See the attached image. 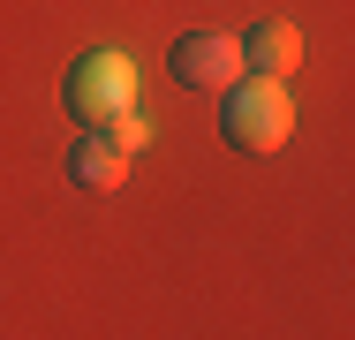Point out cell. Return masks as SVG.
I'll use <instances>...</instances> for the list:
<instances>
[{"instance_id": "cell-5", "label": "cell", "mask_w": 355, "mask_h": 340, "mask_svg": "<svg viewBox=\"0 0 355 340\" xmlns=\"http://www.w3.org/2000/svg\"><path fill=\"white\" fill-rule=\"evenodd\" d=\"M242 68H257V76H295V68H302V31H295V23H280V15H272V23H250V38H242Z\"/></svg>"}, {"instance_id": "cell-4", "label": "cell", "mask_w": 355, "mask_h": 340, "mask_svg": "<svg viewBox=\"0 0 355 340\" xmlns=\"http://www.w3.org/2000/svg\"><path fill=\"white\" fill-rule=\"evenodd\" d=\"M69 182H76V189H91V197L121 189V182H129V151H114L98 129H83V136L69 144Z\"/></svg>"}, {"instance_id": "cell-6", "label": "cell", "mask_w": 355, "mask_h": 340, "mask_svg": "<svg viewBox=\"0 0 355 340\" xmlns=\"http://www.w3.org/2000/svg\"><path fill=\"white\" fill-rule=\"evenodd\" d=\"M98 136H106L114 151H144V144H151V121L129 106V114H106V121H98Z\"/></svg>"}, {"instance_id": "cell-3", "label": "cell", "mask_w": 355, "mask_h": 340, "mask_svg": "<svg viewBox=\"0 0 355 340\" xmlns=\"http://www.w3.org/2000/svg\"><path fill=\"white\" fill-rule=\"evenodd\" d=\"M242 76V38L234 31H189L174 46V83L182 91H227Z\"/></svg>"}, {"instance_id": "cell-2", "label": "cell", "mask_w": 355, "mask_h": 340, "mask_svg": "<svg viewBox=\"0 0 355 340\" xmlns=\"http://www.w3.org/2000/svg\"><path fill=\"white\" fill-rule=\"evenodd\" d=\"M61 91H69V114H76V121L98 129L106 114H129V106H137V61L114 53V46H91V53L69 68Z\"/></svg>"}, {"instance_id": "cell-1", "label": "cell", "mask_w": 355, "mask_h": 340, "mask_svg": "<svg viewBox=\"0 0 355 340\" xmlns=\"http://www.w3.org/2000/svg\"><path fill=\"white\" fill-rule=\"evenodd\" d=\"M295 129V99H287L280 76H234L227 83V106H219V136L234 151H280Z\"/></svg>"}]
</instances>
